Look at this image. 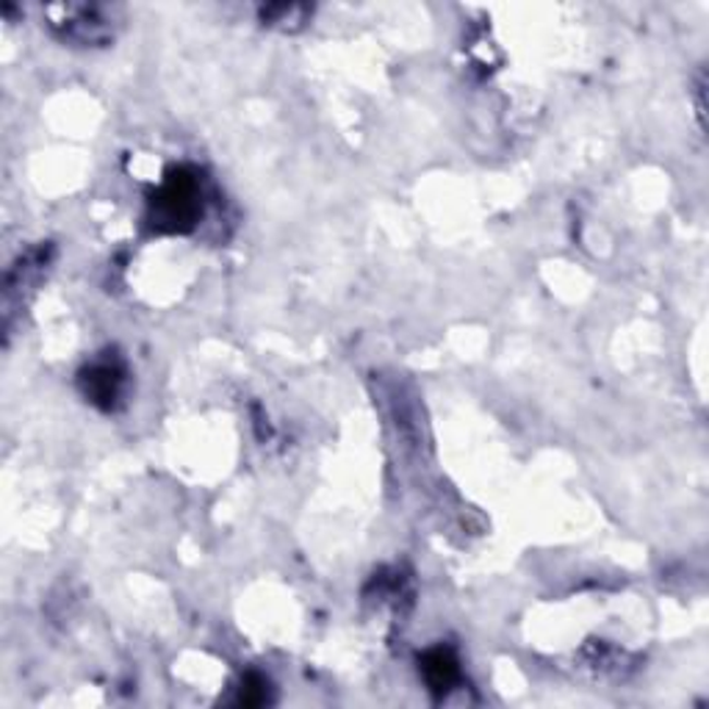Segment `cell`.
<instances>
[{
    "label": "cell",
    "mask_w": 709,
    "mask_h": 709,
    "mask_svg": "<svg viewBox=\"0 0 709 709\" xmlns=\"http://www.w3.org/2000/svg\"><path fill=\"white\" fill-rule=\"evenodd\" d=\"M203 217L200 181L192 170H172L150 200V222L161 233H188Z\"/></svg>",
    "instance_id": "1"
},
{
    "label": "cell",
    "mask_w": 709,
    "mask_h": 709,
    "mask_svg": "<svg viewBox=\"0 0 709 709\" xmlns=\"http://www.w3.org/2000/svg\"><path fill=\"white\" fill-rule=\"evenodd\" d=\"M125 389V369L117 360H98L81 375V391L100 411H114Z\"/></svg>",
    "instance_id": "2"
},
{
    "label": "cell",
    "mask_w": 709,
    "mask_h": 709,
    "mask_svg": "<svg viewBox=\"0 0 709 709\" xmlns=\"http://www.w3.org/2000/svg\"><path fill=\"white\" fill-rule=\"evenodd\" d=\"M421 673H425L430 690L443 693L455 685L457 676H461V668H457V660L452 651L436 649L430 651V655H425V660H421Z\"/></svg>",
    "instance_id": "3"
},
{
    "label": "cell",
    "mask_w": 709,
    "mask_h": 709,
    "mask_svg": "<svg viewBox=\"0 0 709 709\" xmlns=\"http://www.w3.org/2000/svg\"><path fill=\"white\" fill-rule=\"evenodd\" d=\"M267 701V690H264V682L258 676H249L242 685V704L244 707H255V704Z\"/></svg>",
    "instance_id": "4"
}]
</instances>
